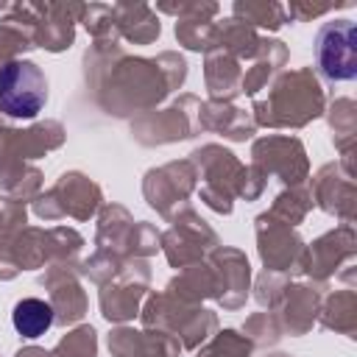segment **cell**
Segmentation results:
<instances>
[{
	"label": "cell",
	"mask_w": 357,
	"mask_h": 357,
	"mask_svg": "<svg viewBox=\"0 0 357 357\" xmlns=\"http://www.w3.org/2000/svg\"><path fill=\"white\" fill-rule=\"evenodd\" d=\"M53 307L42 298H22L11 312V324L22 337H39L53 326Z\"/></svg>",
	"instance_id": "obj_3"
},
{
	"label": "cell",
	"mask_w": 357,
	"mask_h": 357,
	"mask_svg": "<svg viewBox=\"0 0 357 357\" xmlns=\"http://www.w3.org/2000/svg\"><path fill=\"white\" fill-rule=\"evenodd\" d=\"M315 59L329 81H351L357 75V28L351 20L326 22L315 39Z\"/></svg>",
	"instance_id": "obj_2"
},
{
	"label": "cell",
	"mask_w": 357,
	"mask_h": 357,
	"mask_svg": "<svg viewBox=\"0 0 357 357\" xmlns=\"http://www.w3.org/2000/svg\"><path fill=\"white\" fill-rule=\"evenodd\" d=\"M47 100L45 73L25 59H14L0 67V112L14 120H31Z\"/></svg>",
	"instance_id": "obj_1"
}]
</instances>
